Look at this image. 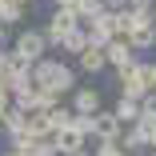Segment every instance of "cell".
<instances>
[{"label":"cell","instance_id":"cell-20","mask_svg":"<svg viewBox=\"0 0 156 156\" xmlns=\"http://www.w3.org/2000/svg\"><path fill=\"white\" fill-rule=\"evenodd\" d=\"M12 104V88H8V80L0 76V108H8Z\"/></svg>","mask_w":156,"mask_h":156},{"label":"cell","instance_id":"cell-13","mask_svg":"<svg viewBox=\"0 0 156 156\" xmlns=\"http://www.w3.org/2000/svg\"><path fill=\"white\" fill-rule=\"evenodd\" d=\"M68 120H72V108H64V100H60V104H52V108L44 112V124H48L52 132H60V128H68Z\"/></svg>","mask_w":156,"mask_h":156},{"label":"cell","instance_id":"cell-4","mask_svg":"<svg viewBox=\"0 0 156 156\" xmlns=\"http://www.w3.org/2000/svg\"><path fill=\"white\" fill-rule=\"evenodd\" d=\"M76 28H80L76 8H56V12L48 16V24H44V40H48V48H56L68 32H76Z\"/></svg>","mask_w":156,"mask_h":156},{"label":"cell","instance_id":"cell-8","mask_svg":"<svg viewBox=\"0 0 156 156\" xmlns=\"http://www.w3.org/2000/svg\"><path fill=\"white\" fill-rule=\"evenodd\" d=\"M108 68V60H104V48H84L80 56H76V76H100Z\"/></svg>","mask_w":156,"mask_h":156},{"label":"cell","instance_id":"cell-2","mask_svg":"<svg viewBox=\"0 0 156 156\" xmlns=\"http://www.w3.org/2000/svg\"><path fill=\"white\" fill-rule=\"evenodd\" d=\"M116 80H120V96H132L140 100L148 92V80H144V60H128V64L116 68Z\"/></svg>","mask_w":156,"mask_h":156},{"label":"cell","instance_id":"cell-16","mask_svg":"<svg viewBox=\"0 0 156 156\" xmlns=\"http://www.w3.org/2000/svg\"><path fill=\"white\" fill-rule=\"evenodd\" d=\"M24 20V4H16V0H0V24H20Z\"/></svg>","mask_w":156,"mask_h":156},{"label":"cell","instance_id":"cell-22","mask_svg":"<svg viewBox=\"0 0 156 156\" xmlns=\"http://www.w3.org/2000/svg\"><path fill=\"white\" fill-rule=\"evenodd\" d=\"M56 8H76V0H52Z\"/></svg>","mask_w":156,"mask_h":156},{"label":"cell","instance_id":"cell-11","mask_svg":"<svg viewBox=\"0 0 156 156\" xmlns=\"http://www.w3.org/2000/svg\"><path fill=\"white\" fill-rule=\"evenodd\" d=\"M124 40H128V48H132L136 56H140V52H152V48H156V24H148V28H132Z\"/></svg>","mask_w":156,"mask_h":156},{"label":"cell","instance_id":"cell-26","mask_svg":"<svg viewBox=\"0 0 156 156\" xmlns=\"http://www.w3.org/2000/svg\"><path fill=\"white\" fill-rule=\"evenodd\" d=\"M128 4H152V0H128Z\"/></svg>","mask_w":156,"mask_h":156},{"label":"cell","instance_id":"cell-24","mask_svg":"<svg viewBox=\"0 0 156 156\" xmlns=\"http://www.w3.org/2000/svg\"><path fill=\"white\" fill-rule=\"evenodd\" d=\"M0 156H24V152H16V148H4V152H0Z\"/></svg>","mask_w":156,"mask_h":156},{"label":"cell","instance_id":"cell-15","mask_svg":"<svg viewBox=\"0 0 156 156\" xmlns=\"http://www.w3.org/2000/svg\"><path fill=\"white\" fill-rule=\"evenodd\" d=\"M124 12H128V32H132V28H148V24H152V8H148V4H128Z\"/></svg>","mask_w":156,"mask_h":156},{"label":"cell","instance_id":"cell-25","mask_svg":"<svg viewBox=\"0 0 156 156\" xmlns=\"http://www.w3.org/2000/svg\"><path fill=\"white\" fill-rule=\"evenodd\" d=\"M4 112H8V108H0V128H4Z\"/></svg>","mask_w":156,"mask_h":156},{"label":"cell","instance_id":"cell-6","mask_svg":"<svg viewBox=\"0 0 156 156\" xmlns=\"http://www.w3.org/2000/svg\"><path fill=\"white\" fill-rule=\"evenodd\" d=\"M116 144L128 152V156H140V152H148V132L140 128V124H124L120 136H116Z\"/></svg>","mask_w":156,"mask_h":156},{"label":"cell","instance_id":"cell-7","mask_svg":"<svg viewBox=\"0 0 156 156\" xmlns=\"http://www.w3.org/2000/svg\"><path fill=\"white\" fill-rule=\"evenodd\" d=\"M52 148H56V156H84L88 152V140L80 132H72V128H60L56 140H52Z\"/></svg>","mask_w":156,"mask_h":156},{"label":"cell","instance_id":"cell-23","mask_svg":"<svg viewBox=\"0 0 156 156\" xmlns=\"http://www.w3.org/2000/svg\"><path fill=\"white\" fill-rule=\"evenodd\" d=\"M4 44H8V28L0 24V48H4Z\"/></svg>","mask_w":156,"mask_h":156},{"label":"cell","instance_id":"cell-29","mask_svg":"<svg viewBox=\"0 0 156 156\" xmlns=\"http://www.w3.org/2000/svg\"><path fill=\"white\" fill-rule=\"evenodd\" d=\"M144 156H156V152H144Z\"/></svg>","mask_w":156,"mask_h":156},{"label":"cell","instance_id":"cell-28","mask_svg":"<svg viewBox=\"0 0 156 156\" xmlns=\"http://www.w3.org/2000/svg\"><path fill=\"white\" fill-rule=\"evenodd\" d=\"M16 4H32V0H16Z\"/></svg>","mask_w":156,"mask_h":156},{"label":"cell","instance_id":"cell-18","mask_svg":"<svg viewBox=\"0 0 156 156\" xmlns=\"http://www.w3.org/2000/svg\"><path fill=\"white\" fill-rule=\"evenodd\" d=\"M92 156H124V148L116 140H96V148H92Z\"/></svg>","mask_w":156,"mask_h":156},{"label":"cell","instance_id":"cell-1","mask_svg":"<svg viewBox=\"0 0 156 156\" xmlns=\"http://www.w3.org/2000/svg\"><path fill=\"white\" fill-rule=\"evenodd\" d=\"M28 80H32L40 92H48L52 100H64V96H72V88L80 84V76H76V68L68 64V60H36L32 68H28Z\"/></svg>","mask_w":156,"mask_h":156},{"label":"cell","instance_id":"cell-14","mask_svg":"<svg viewBox=\"0 0 156 156\" xmlns=\"http://www.w3.org/2000/svg\"><path fill=\"white\" fill-rule=\"evenodd\" d=\"M56 48H60V52H68V56L76 60V56H80V52L88 48V36H84V28H76V32H68V36H64V40H60Z\"/></svg>","mask_w":156,"mask_h":156},{"label":"cell","instance_id":"cell-12","mask_svg":"<svg viewBox=\"0 0 156 156\" xmlns=\"http://www.w3.org/2000/svg\"><path fill=\"white\" fill-rule=\"evenodd\" d=\"M120 124H136V116H140V100H132V96H116V104L108 108Z\"/></svg>","mask_w":156,"mask_h":156},{"label":"cell","instance_id":"cell-3","mask_svg":"<svg viewBox=\"0 0 156 156\" xmlns=\"http://www.w3.org/2000/svg\"><path fill=\"white\" fill-rule=\"evenodd\" d=\"M12 52L20 60H28V64H36V60H44L48 52V40H44V28H24V32L12 40Z\"/></svg>","mask_w":156,"mask_h":156},{"label":"cell","instance_id":"cell-19","mask_svg":"<svg viewBox=\"0 0 156 156\" xmlns=\"http://www.w3.org/2000/svg\"><path fill=\"white\" fill-rule=\"evenodd\" d=\"M144 80H148V92H156V60H144Z\"/></svg>","mask_w":156,"mask_h":156},{"label":"cell","instance_id":"cell-5","mask_svg":"<svg viewBox=\"0 0 156 156\" xmlns=\"http://www.w3.org/2000/svg\"><path fill=\"white\" fill-rule=\"evenodd\" d=\"M100 108H104V92H100L96 84H76V88H72V112L96 116Z\"/></svg>","mask_w":156,"mask_h":156},{"label":"cell","instance_id":"cell-21","mask_svg":"<svg viewBox=\"0 0 156 156\" xmlns=\"http://www.w3.org/2000/svg\"><path fill=\"white\" fill-rule=\"evenodd\" d=\"M120 8H128V0H104V12H120Z\"/></svg>","mask_w":156,"mask_h":156},{"label":"cell","instance_id":"cell-27","mask_svg":"<svg viewBox=\"0 0 156 156\" xmlns=\"http://www.w3.org/2000/svg\"><path fill=\"white\" fill-rule=\"evenodd\" d=\"M4 52H8V48H0V64H4Z\"/></svg>","mask_w":156,"mask_h":156},{"label":"cell","instance_id":"cell-17","mask_svg":"<svg viewBox=\"0 0 156 156\" xmlns=\"http://www.w3.org/2000/svg\"><path fill=\"white\" fill-rule=\"evenodd\" d=\"M68 128H72V132H80L84 140H96V124H92V116H80V112H72Z\"/></svg>","mask_w":156,"mask_h":156},{"label":"cell","instance_id":"cell-10","mask_svg":"<svg viewBox=\"0 0 156 156\" xmlns=\"http://www.w3.org/2000/svg\"><path fill=\"white\" fill-rule=\"evenodd\" d=\"M92 124H96V140H116V136H120V128H124V124H120L108 108H100L96 116H92Z\"/></svg>","mask_w":156,"mask_h":156},{"label":"cell","instance_id":"cell-9","mask_svg":"<svg viewBox=\"0 0 156 156\" xmlns=\"http://www.w3.org/2000/svg\"><path fill=\"white\" fill-rule=\"evenodd\" d=\"M104 60H108V68H120V64H128V60H136V52L128 48L124 36H112V40L104 44Z\"/></svg>","mask_w":156,"mask_h":156}]
</instances>
